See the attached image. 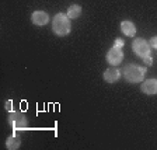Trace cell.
Listing matches in <instances>:
<instances>
[{
  "label": "cell",
  "mask_w": 157,
  "mask_h": 150,
  "mask_svg": "<svg viewBox=\"0 0 157 150\" xmlns=\"http://www.w3.org/2000/svg\"><path fill=\"white\" fill-rule=\"evenodd\" d=\"M70 21H69V17L66 14H58L55 16L53 18V23H52V29L53 33L59 37H63V35H67L70 33Z\"/></svg>",
  "instance_id": "cell-1"
},
{
  "label": "cell",
  "mask_w": 157,
  "mask_h": 150,
  "mask_svg": "<svg viewBox=\"0 0 157 150\" xmlns=\"http://www.w3.org/2000/svg\"><path fill=\"white\" fill-rule=\"evenodd\" d=\"M146 69L136 65H128L125 69V79L129 83H139L143 80Z\"/></svg>",
  "instance_id": "cell-2"
},
{
  "label": "cell",
  "mask_w": 157,
  "mask_h": 150,
  "mask_svg": "<svg viewBox=\"0 0 157 150\" xmlns=\"http://www.w3.org/2000/svg\"><path fill=\"white\" fill-rule=\"evenodd\" d=\"M132 49L136 55H139L140 58H146L150 56V44H147V41H144L143 38H136L132 44Z\"/></svg>",
  "instance_id": "cell-3"
},
{
  "label": "cell",
  "mask_w": 157,
  "mask_h": 150,
  "mask_svg": "<svg viewBox=\"0 0 157 150\" xmlns=\"http://www.w3.org/2000/svg\"><path fill=\"white\" fill-rule=\"evenodd\" d=\"M9 122L13 129H25L27 128V118L21 112L11 111L9 115Z\"/></svg>",
  "instance_id": "cell-4"
},
{
  "label": "cell",
  "mask_w": 157,
  "mask_h": 150,
  "mask_svg": "<svg viewBox=\"0 0 157 150\" xmlns=\"http://www.w3.org/2000/svg\"><path fill=\"white\" fill-rule=\"evenodd\" d=\"M122 58H124V53H122V48L121 46H112L107 53V60L109 65L112 66H118L122 62Z\"/></svg>",
  "instance_id": "cell-5"
},
{
  "label": "cell",
  "mask_w": 157,
  "mask_h": 150,
  "mask_svg": "<svg viewBox=\"0 0 157 150\" xmlns=\"http://www.w3.org/2000/svg\"><path fill=\"white\" fill-rule=\"evenodd\" d=\"M142 91L149 95L157 94V80L156 79H150V80H146V82L142 83Z\"/></svg>",
  "instance_id": "cell-6"
},
{
  "label": "cell",
  "mask_w": 157,
  "mask_h": 150,
  "mask_svg": "<svg viewBox=\"0 0 157 150\" xmlns=\"http://www.w3.org/2000/svg\"><path fill=\"white\" fill-rule=\"evenodd\" d=\"M31 20H33V23L35 24V25H45V24L49 21V16L45 13V11L38 10V11H34L33 13Z\"/></svg>",
  "instance_id": "cell-7"
},
{
  "label": "cell",
  "mask_w": 157,
  "mask_h": 150,
  "mask_svg": "<svg viewBox=\"0 0 157 150\" xmlns=\"http://www.w3.org/2000/svg\"><path fill=\"white\" fill-rule=\"evenodd\" d=\"M119 77H121V73H119V70L117 67H109L104 72V79H105V82H108V83L118 82Z\"/></svg>",
  "instance_id": "cell-8"
},
{
  "label": "cell",
  "mask_w": 157,
  "mask_h": 150,
  "mask_svg": "<svg viewBox=\"0 0 157 150\" xmlns=\"http://www.w3.org/2000/svg\"><path fill=\"white\" fill-rule=\"evenodd\" d=\"M121 29H122V33L126 34L128 37H133L135 34H136V27H135V24L132 23V21H129V20L122 21L121 23Z\"/></svg>",
  "instance_id": "cell-9"
},
{
  "label": "cell",
  "mask_w": 157,
  "mask_h": 150,
  "mask_svg": "<svg viewBox=\"0 0 157 150\" xmlns=\"http://www.w3.org/2000/svg\"><path fill=\"white\" fill-rule=\"evenodd\" d=\"M20 144H21V140H20V137L17 136V135H11V136L6 140V147L7 149H10V150L18 149Z\"/></svg>",
  "instance_id": "cell-10"
},
{
  "label": "cell",
  "mask_w": 157,
  "mask_h": 150,
  "mask_svg": "<svg viewBox=\"0 0 157 150\" xmlns=\"http://www.w3.org/2000/svg\"><path fill=\"white\" fill-rule=\"evenodd\" d=\"M80 14H82V7L78 6V4H72V6L69 7V10H67L69 18H77V17H80Z\"/></svg>",
  "instance_id": "cell-11"
},
{
  "label": "cell",
  "mask_w": 157,
  "mask_h": 150,
  "mask_svg": "<svg viewBox=\"0 0 157 150\" xmlns=\"http://www.w3.org/2000/svg\"><path fill=\"white\" fill-rule=\"evenodd\" d=\"M150 45L157 49V37H153V38L150 39Z\"/></svg>",
  "instance_id": "cell-12"
},
{
  "label": "cell",
  "mask_w": 157,
  "mask_h": 150,
  "mask_svg": "<svg viewBox=\"0 0 157 150\" xmlns=\"http://www.w3.org/2000/svg\"><path fill=\"white\" fill-rule=\"evenodd\" d=\"M144 59V62L147 63V65H151V63H153V59L150 58V56H146V58H143Z\"/></svg>",
  "instance_id": "cell-13"
},
{
  "label": "cell",
  "mask_w": 157,
  "mask_h": 150,
  "mask_svg": "<svg viewBox=\"0 0 157 150\" xmlns=\"http://www.w3.org/2000/svg\"><path fill=\"white\" fill-rule=\"evenodd\" d=\"M117 46H121L122 48V41L121 39H117Z\"/></svg>",
  "instance_id": "cell-14"
}]
</instances>
